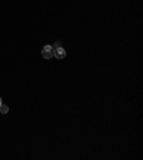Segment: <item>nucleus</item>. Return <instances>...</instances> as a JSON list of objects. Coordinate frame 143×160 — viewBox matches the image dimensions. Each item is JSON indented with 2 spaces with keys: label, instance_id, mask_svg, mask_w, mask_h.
I'll return each instance as SVG.
<instances>
[{
  "label": "nucleus",
  "instance_id": "1",
  "mask_svg": "<svg viewBox=\"0 0 143 160\" xmlns=\"http://www.w3.org/2000/svg\"><path fill=\"white\" fill-rule=\"evenodd\" d=\"M42 56L44 57L46 60L52 59V57H54V49L53 46H50V44H46V46H43L42 49Z\"/></svg>",
  "mask_w": 143,
  "mask_h": 160
},
{
  "label": "nucleus",
  "instance_id": "2",
  "mask_svg": "<svg viewBox=\"0 0 143 160\" xmlns=\"http://www.w3.org/2000/svg\"><path fill=\"white\" fill-rule=\"evenodd\" d=\"M54 57L56 59H65L66 57V50L63 47H57L54 50Z\"/></svg>",
  "mask_w": 143,
  "mask_h": 160
},
{
  "label": "nucleus",
  "instance_id": "3",
  "mask_svg": "<svg viewBox=\"0 0 143 160\" xmlns=\"http://www.w3.org/2000/svg\"><path fill=\"white\" fill-rule=\"evenodd\" d=\"M0 113H2V114H6V113H9V106L2 103V104H0Z\"/></svg>",
  "mask_w": 143,
  "mask_h": 160
},
{
  "label": "nucleus",
  "instance_id": "4",
  "mask_svg": "<svg viewBox=\"0 0 143 160\" xmlns=\"http://www.w3.org/2000/svg\"><path fill=\"white\" fill-rule=\"evenodd\" d=\"M2 103H3V101H2V97H0V104H2Z\"/></svg>",
  "mask_w": 143,
  "mask_h": 160
}]
</instances>
